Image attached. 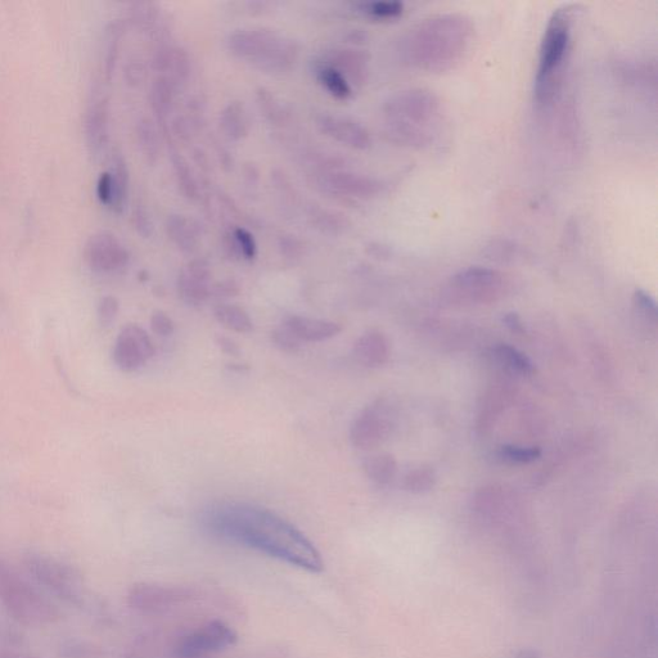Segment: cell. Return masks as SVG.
<instances>
[{
    "label": "cell",
    "instance_id": "cell-10",
    "mask_svg": "<svg viewBox=\"0 0 658 658\" xmlns=\"http://www.w3.org/2000/svg\"><path fill=\"white\" fill-rule=\"evenodd\" d=\"M237 635L223 621H211L184 635L178 644V655L182 658H200L210 653L232 647Z\"/></svg>",
    "mask_w": 658,
    "mask_h": 658
},
{
    "label": "cell",
    "instance_id": "cell-42",
    "mask_svg": "<svg viewBox=\"0 0 658 658\" xmlns=\"http://www.w3.org/2000/svg\"><path fill=\"white\" fill-rule=\"evenodd\" d=\"M173 130L174 133L179 135L180 138L184 141H188L192 137V124L189 123V120L186 117H177L173 121Z\"/></svg>",
    "mask_w": 658,
    "mask_h": 658
},
{
    "label": "cell",
    "instance_id": "cell-32",
    "mask_svg": "<svg viewBox=\"0 0 658 658\" xmlns=\"http://www.w3.org/2000/svg\"><path fill=\"white\" fill-rule=\"evenodd\" d=\"M232 256H240L252 260L258 255V243L252 234L245 228H236L231 234V242L227 243Z\"/></svg>",
    "mask_w": 658,
    "mask_h": 658
},
{
    "label": "cell",
    "instance_id": "cell-37",
    "mask_svg": "<svg viewBox=\"0 0 658 658\" xmlns=\"http://www.w3.org/2000/svg\"><path fill=\"white\" fill-rule=\"evenodd\" d=\"M151 329L155 335L170 337L175 332V323L165 312H155L151 317Z\"/></svg>",
    "mask_w": 658,
    "mask_h": 658
},
{
    "label": "cell",
    "instance_id": "cell-17",
    "mask_svg": "<svg viewBox=\"0 0 658 658\" xmlns=\"http://www.w3.org/2000/svg\"><path fill=\"white\" fill-rule=\"evenodd\" d=\"M152 69L166 76L178 88L186 84L191 75V60L183 48L162 44L153 54Z\"/></svg>",
    "mask_w": 658,
    "mask_h": 658
},
{
    "label": "cell",
    "instance_id": "cell-31",
    "mask_svg": "<svg viewBox=\"0 0 658 658\" xmlns=\"http://www.w3.org/2000/svg\"><path fill=\"white\" fill-rule=\"evenodd\" d=\"M310 219H312L315 229L322 233L331 234V236L344 233L349 228V220L344 218V215L335 213V211L317 209L310 215Z\"/></svg>",
    "mask_w": 658,
    "mask_h": 658
},
{
    "label": "cell",
    "instance_id": "cell-6",
    "mask_svg": "<svg viewBox=\"0 0 658 658\" xmlns=\"http://www.w3.org/2000/svg\"><path fill=\"white\" fill-rule=\"evenodd\" d=\"M0 602L9 616L26 626L57 623L61 612L9 563L0 558Z\"/></svg>",
    "mask_w": 658,
    "mask_h": 658
},
{
    "label": "cell",
    "instance_id": "cell-13",
    "mask_svg": "<svg viewBox=\"0 0 658 658\" xmlns=\"http://www.w3.org/2000/svg\"><path fill=\"white\" fill-rule=\"evenodd\" d=\"M319 132L353 150L365 151L372 147V137L362 123L351 117L323 114L317 119Z\"/></svg>",
    "mask_w": 658,
    "mask_h": 658
},
{
    "label": "cell",
    "instance_id": "cell-7",
    "mask_svg": "<svg viewBox=\"0 0 658 658\" xmlns=\"http://www.w3.org/2000/svg\"><path fill=\"white\" fill-rule=\"evenodd\" d=\"M507 282L498 270L472 267L450 279L445 296L454 303L490 304L503 296Z\"/></svg>",
    "mask_w": 658,
    "mask_h": 658
},
{
    "label": "cell",
    "instance_id": "cell-15",
    "mask_svg": "<svg viewBox=\"0 0 658 658\" xmlns=\"http://www.w3.org/2000/svg\"><path fill=\"white\" fill-rule=\"evenodd\" d=\"M319 62L333 67L341 72L349 81L351 87H360L368 79L369 56L362 49L356 48H333L323 54Z\"/></svg>",
    "mask_w": 658,
    "mask_h": 658
},
{
    "label": "cell",
    "instance_id": "cell-3",
    "mask_svg": "<svg viewBox=\"0 0 658 658\" xmlns=\"http://www.w3.org/2000/svg\"><path fill=\"white\" fill-rule=\"evenodd\" d=\"M386 133L392 142L414 148L430 147L443 126V105L432 90H401L383 105Z\"/></svg>",
    "mask_w": 658,
    "mask_h": 658
},
{
    "label": "cell",
    "instance_id": "cell-34",
    "mask_svg": "<svg viewBox=\"0 0 658 658\" xmlns=\"http://www.w3.org/2000/svg\"><path fill=\"white\" fill-rule=\"evenodd\" d=\"M540 455H542V450L535 448V446L533 448H522V446L504 445L499 450V457L504 462L516 464L533 463L540 458Z\"/></svg>",
    "mask_w": 658,
    "mask_h": 658
},
{
    "label": "cell",
    "instance_id": "cell-39",
    "mask_svg": "<svg viewBox=\"0 0 658 658\" xmlns=\"http://www.w3.org/2000/svg\"><path fill=\"white\" fill-rule=\"evenodd\" d=\"M278 246L282 255H285L287 259L300 258L304 252L303 242L292 236L282 237L281 240H279Z\"/></svg>",
    "mask_w": 658,
    "mask_h": 658
},
{
    "label": "cell",
    "instance_id": "cell-40",
    "mask_svg": "<svg viewBox=\"0 0 658 658\" xmlns=\"http://www.w3.org/2000/svg\"><path fill=\"white\" fill-rule=\"evenodd\" d=\"M117 313H119V303L114 297H106L102 301L101 306H99V318H101V323L110 324L116 318Z\"/></svg>",
    "mask_w": 658,
    "mask_h": 658
},
{
    "label": "cell",
    "instance_id": "cell-41",
    "mask_svg": "<svg viewBox=\"0 0 658 658\" xmlns=\"http://www.w3.org/2000/svg\"><path fill=\"white\" fill-rule=\"evenodd\" d=\"M215 344L224 354L229 356H238L241 354L240 346H238L237 342L232 340L231 337L222 335L216 336Z\"/></svg>",
    "mask_w": 658,
    "mask_h": 658
},
{
    "label": "cell",
    "instance_id": "cell-30",
    "mask_svg": "<svg viewBox=\"0 0 658 658\" xmlns=\"http://www.w3.org/2000/svg\"><path fill=\"white\" fill-rule=\"evenodd\" d=\"M138 141L146 160L150 164H156L160 156V139L156 126L151 120L143 119L138 124Z\"/></svg>",
    "mask_w": 658,
    "mask_h": 658
},
{
    "label": "cell",
    "instance_id": "cell-43",
    "mask_svg": "<svg viewBox=\"0 0 658 658\" xmlns=\"http://www.w3.org/2000/svg\"><path fill=\"white\" fill-rule=\"evenodd\" d=\"M128 76L130 83L141 84V81L144 78V67L142 63H133V65L129 67Z\"/></svg>",
    "mask_w": 658,
    "mask_h": 658
},
{
    "label": "cell",
    "instance_id": "cell-4",
    "mask_svg": "<svg viewBox=\"0 0 658 658\" xmlns=\"http://www.w3.org/2000/svg\"><path fill=\"white\" fill-rule=\"evenodd\" d=\"M572 24L574 7L563 6L554 11L545 27L534 84L535 103L539 108L547 110L560 94L571 49Z\"/></svg>",
    "mask_w": 658,
    "mask_h": 658
},
{
    "label": "cell",
    "instance_id": "cell-5",
    "mask_svg": "<svg viewBox=\"0 0 658 658\" xmlns=\"http://www.w3.org/2000/svg\"><path fill=\"white\" fill-rule=\"evenodd\" d=\"M233 56L261 71L283 74L294 69L299 45L287 36L270 29H242L228 38Z\"/></svg>",
    "mask_w": 658,
    "mask_h": 658
},
{
    "label": "cell",
    "instance_id": "cell-14",
    "mask_svg": "<svg viewBox=\"0 0 658 658\" xmlns=\"http://www.w3.org/2000/svg\"><path fill=\"white\" fill-rule=\"evenodd\" d=\"M211 268L204 259H195L182 269L178 277V294L184 303L198 306L210 299Z\"/></svg>",
    "mask_w": 658,
    "mask_h": 658
},
{
    "label": "cell",
    "instance_id": "cell-19",
    "mask_svg": "<svg viewBox=\"0 0 658 658\" xmlns=\"http://www.w3.org/2000/svg\"><path fill=\"white\" fill-rule=\"evenodd\" d=\"M353 354L358 363L364 365V367H382L390 359V342L381 332H365L355 341Z\"/></svg>",
    "mask_w": 658,
    "mask_h": 658
},
{
    "label": "cell",
    "instance_id": "cell-25",
    "mask_svg": "<svg viewBox=\"0 0 658 658\" xmlns=\"http://www.w3.org/2000/svg\"><path fill=\"white\" fill-rule=\"evenodd\" d=\"M261 114L272 125L285 126L290 123L291 111L286 103H283L276 94L265 88H260L256 93Z\"/></svg>",
    "mask_w": 658,
    "mask_h": 658
},
{
    "label": "cell",
    "instance_id": "cell-26",
    "mask_svg": "<svg viewBox=\"0 0 658 658\" xmlns=\"http://www.w3.org/2000/svg\"><path fill=\"white\" fill-rule=\"evenodd\" d=\"M175 85L166 76L153 80L151 88V103L153 111L160 121H165L173 108Z\"/></svg>",
    "mask_w": 658,
    "mask_h": 658
},
{
    "label": "cell",
    "instance_id": "cell-24",
    "mask_svg": "<svg viewBox=\"0 0 658 658\" xmlns=\"http://www.w3.org/2000/svg\"><path fill=\"white\" fill-rule=\"evenodd\" d=\"M315 76L322 87L338 101H347L353 96V87L349 81L333 67L318 61L315 63Z\"/></svg>",
    "mask_w": 658,
    "mask_h": 658
},
{
    "label": "cell",
    "instance_id": "cell-23",
    "mask_svg": "<svg viewBox=\"0 0 658 658\" xmlns=\"http://www.w3.org/2000/svg\"><path fill=\"white\" fill-rule=\"evenodd\" d=\"M365 475L377 485H389L398 475V462L394 455L382 453L365 459L363 464Z\"/></svg>",
    "mask_w": 658,
    "mask_h": 658
},
{
    "label": "cell",
    "instance_id": "cell-21",
    "mask_svg": "<svg viewBox=\"0 0 658 658\" xmlns=\"http://www.w3.org/2000/svg\"><path fill=\"white\" fill-rule=\"evenodd\" d=\"M220 129L232 141H242L250 134V117L243 102H229L220 112Z\"/></svg>",
    "mask_w": 658,
    "mask_h": 658
},
{
    "label": "cell",
    "instance_id": "cell-45",
    "mask_svg": "<svg viewBox=\"0 0 658 658\" xmlns=\"http://www.w3.org/2000/svg\"><path fill=\"white\" fill-rule=\"evenodd\" d=\"M0 658H38L30 653L16 652V651H3L0 652Z\"/></svg>",
    "mask_w": 658,
    "mask_h": 658
},
{
    "label": "cell",
    "instance_id": "cell-20",
    "mask_svg": "<svg viewBox=\"0 0 658 658\" xmlns=\"http://www.w3.org/2000/svg\"><path fill=\"white\" fill-rule=\"evenodd\" d=\"M169 240L178 247L180 251L193 252L200 243V225L193 219L184 215H170L165 224Z\"/></svg>",
    "mask_w": 658,
    "mask_h": 658
},
{
    "label": "cell",
    "instance_id": "cell-8",
    "mask_svg": "<svg viewBox=\"0 0 658 658\" xmlns=\"http://www.w3.org/2000/svg\"><path fill=\"white\" fill-rule=\"evenodd\" d=\"M30 575L49 592L63 601L81 605L84 602V585L78 571L56 558L31 553L25 558Z\"/></svg>",
    "mask_w": 658,
    "mask_h": 658
},
{
    "label": "cell",
    "instance_id": "cell-29",
    "mask_svg": "<svg viewBox=\"0 0 658 658\" xmlns=\"http://www.w3.org/2000/svg\"><path fill=\"white\" fill-rule=\"evenodd\" d=\"M494 353L495 358L503 365H506L509 371L520 374H531L534 372V365L531 363V360L524 353H521L520 350L515 349V347L502 344L495 347Z\"/></svg>",
    "mask_w": 658,
    "mask_h": 658
},
{
    "label": "cell",
    "instance_id": "cell-38",
    "mask_svg": "<svg viewBox=\"0 0 658 658\" xmlns=\"http://www.w3.org/2000/svg\"><path fill=\"white\" fill-rule=\"evenodd\" d=\"M238 294H240V286L232 281V279L211 285L210 297H214V299H231V297L237 296Z\"/></svg>",
    "mask_w": 658,
    "mask_h": 658
},
{
    "label": "cell",
    "instance_id": "cell-22",
    "mask_svg": "<svg viewBox=\"0 0 658 658\" xmlns=\"http://www.w3.org/2000/svg\"><path fill=\"white\" fill-rule=\"evenodd\" d=\"M216 322L227 328L228 331L236 333H250L254 329V322L241 306L220 303L214 308Z\"/></svg>",
    "mask_w": 658,
    "mask_h": 658
},
{
    "label": "cell",
    "instance_id": "cell-18",
    "mask_svg": "<svg viewBox=\"0 0 658 658\" xmlns=\"http://www.w3.org/2000/svg\"><path fill=\"white\" fill-rule=\"evenodd\" d=\"M285 326L290 329L301 342H323L340 335L342 331L341 324L327 319H317L301 317V315H291L285 322Z\"/></svg>",
    "mask_w": 658,
    "mask_h": 658
},
{
    "label": "cell",
    "instance_id": "cell-27",
    "mask_svg": "<svg viewBox=\"0 0 658 658\" xmlns=\"http://www.w3.org/2000/svg\"><path fill=\"white\" fill-rule=\"evenodd\" d=\"M170 157L180 192L187 200L196 201L200 192H198L197 182L189 169L188 162L175 150L170 152Z\"/></svg>",
    "mask_w": 658,
    "mask_h": 658
},
{
    "label": "cell",
    "instance_id": "cell-11",
    "mask_svg": "<svg viewBox=\"0 0 658 658\" xmlns=\"http://www.w3.org/2000/svg\"><path fill=\"white\" fill-rule=\"evenodd\" d=\"M155 353L150 335L137 324H128L116 338L114 362L121 371L135 372L150 362Z\"/></svg>",
    "mask_w": 658,
    "mask_h": 658
},
{
    "label": "cell",
    "instance_id": "cell-1",
    "mask_svg": "<svg viewBox=\"0 0 658 658\" xmlns=\"http://www.w3.org/2000/svg\"><path fill=\"white\" fill-rule=\"evenodd\" d=\"M202 525L214 538L252 549L297 569L312 574L324 569L322 554L312 540L269 509L246 503H222L207 509Z\"/></svg>",
    "mask_w": 658,
    "mask_h": 658
},
{
    "label": "cell",
    "instance_id": "cell-44",
    "mask_svg": "<svg viewBox=\"0 0 658 658\" xmlns=\"http://www.w3.org/2000/svg\"><path fill=\"white\" fill-rule=\"evenodd\" d=\"M506 323L508 327H511L513 331L516 332H521L522 331V326H521V321L520 318L517 317L516 314H509L508 317H506Z\"/></svg>",
    "mask_w": 658,
    "mask_h": 658
},
{
    "label": "cell",
    "instance_id": "cell-12",
    "mask_svg": "<svg viewBox=\"0 0 658 658\" xmlns=\"http://www.w3.org/2000/svg\"><path fill=\"white\" fill-rule=\"evenodd\" d=\"M318 184L331 195L364 201L377 197L383 189L380 180L346 170L319 174Z\"/></svg>",
    "mask_w": 658,
    "mask_h": 658
},
{
    "label": "cell",
    "instance_id": "cell-35",
    "mask_svg": "<svg viewBox=\"0 0 658 658\" xmlns=\"http://www.w3.org/2000/svg\"><path fill=\"white\" fill-rule=\"evenodd\" d=\"M270 338H272L273 345L276 346L277 349L287 354H296L297 351L301 349V345H303V342H301L299 338H297L294 333L285 326V324L274 329Z\"/></svg>",
    "mask_w": 658,
    "mask_h": 658
},
{
    "label": "cell",
    "instance_id": "cell-9",
    "mask_svg": "<svg viewBox=\"0 0 658 658\" xmlns=\"http://www.w3.org/2000/svg\"><path fill=\"white\" fill-rule=\"evenodd\" d=\"M391 419V410L385 401L378 400L368 405L351 423V444L362 450L377 448L390 435Z\"/></svg>",
    "mask_w": 658,
    "mask_h": 658
},
{
    "label": "cell",
    "instance_id": "cell-28",
    "mask_svg": "<svg viewBox=\"0 0 658 658\" xmlns=\"http://www.w3.org/2000/svg\"><path fill=\"white\" fill-rule=\"evenodd\" d=\"M354 8L377 21L398 20L404 13V4L400 2H362L355 3Z\"/></svg>",
    "mask_w": 658,
    "mask_h": 658
},
{
    "label": "cell",
    "instance_id": "cell-2",
    "mask_svg": "<svg viewBox=\"0 0 658 658\" xmlns=\"http://www.w3.org/2000/svg\"><path fill=\"white\" fill-rule=\"evenodd\" d=\"M470 18L445 13L427 18L401 40L400 53L407 65L430 74H444L461 63L470 48Z\"/></svg>",
    "mask_w": 658,
    "mask_h": 658
},
{
    "label": "cell",
    "instance_id": "cell-33",
    "mask_svg": "<svg viewBox=\"0 0 658 658\" xmlns=\"http://www.w3.org/2000/svg\"><path fill=\"white\" fill-rule=\"evenodd\" d=\"M436 484V473L430 467H418L409 471L403 480V488L409 493H426L434 488Z\"/></svg>",
    "mask_w": 658,
    "mask_h": 658
},
{
    "label": "cell",
    "instance_id": "cell-16",
    "mask_svg": "<svg viewBox=\"0 0 658 658\" xmlns=\"http://www.w3.org/2000/svg\"><path fill=\"white\" fill-rule=\"evenodd\" d=\"M87 259L96 272L111 273L128 264L129 254L117 238L111 234H99L89 243Z\"/></svg>",
    "mask_w": 658,
    "mask_h": 658
},
{
    "label": "cell",
    "instance_id": "cell-36",
    "mask_svg": "<svg viewBox=\"0 0 658 658\" xmlns=\"http://www.w3.org/2000/svg\"><path fill=\"white\" fill-rule=\"evenodd\" d=\"M634 305L638 313L646 318V321L656 324L657 305L651 295H648L646 291L638 290L634 295Z\"/></svg>",
    "mask_w": 658,
    "mask_h": 658
}]
</instances>
